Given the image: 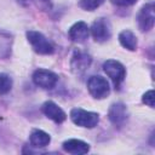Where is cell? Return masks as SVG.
<instances>
[{
    "label": "cell",
    "mask_w": 155,
    "mask_h": 155,
    "mask_svg": "<svg viewBox=\"0 0 155 155\" xmlns=\"http://www.w3.org/2000/svg\"><path fill=\"white\" fill-rule=\"evenodd\" d=\"M27 39L31 45L33 50L39 54H51L54 51L52 42L40 31H35V30L27 31Z\"/></svg>",
    "instance_id": "obj_1"
},
{
    "label": "cell",
    "mask_w": 155,
    "mask_h": 155,
    "mask_svg": "<svg viewBox=\"0 0 155 155\" xmlns=\"http://www.w3.org/2000/svg\"><path fill=\"white\" fill-rule=\"evenodd\" d=\"M70 119L71 121L85 128H93L99 122V115L93 111H87L80 108H74L70 111Z\"/></svg>",
    "instance_id": "obj_2"
},
{
    "label": "cell",
    "mask_w": 155,
    "mask_h": 155,
    "mask_svg": "<svg viewBox=\"0 0 155 155\" xmlns=\"http://www.w3.org/2000/svg\"><path fill=\"white\" fill-rule=\"evenodd\" d=\"M103 70L104 73L110 78V80L113 81L115 88H119L120 85L122 84V81L126 78V69L125 67L114 59H108L103 63Z\"/></svg>",
    "instance_id": "obj_3"
},
{
    "label": "cell",
    "mask_w": 155,
    "mask_h": 155,
    "mask_svg": "<svg viewBox=\"0 0 155 155\" xmlns=\"http://www.w3.org/2000/svg\"><path fill=\"white\" fill-rule=\"evenodd\" d=\"M87 90L96 99H103L110 93L109 82L101 75H93L87 81Z\"/></svg>",
    "instance_id": "obj_4"
},
{
    "label": "cell",
    "mask_w": 155,
    "mask_h": 155,
    "mask_svg": "<svg viewBox=\"0 0 155 155\" xmlns=\"http://www.w3.org/2000/svg\"><path fill=\"white\" fill-rule=\"evenodd\" d=\"M33 81L36 86L41 88L51 90L56 86L58 81V75L47 69H38L33 74Z\"/></svg>",
    "instance_id": "obj_5"
},
{
    "label": "cell",
    "mask_w": 155,
    "mask_h": 155,
    "mask_svg": "<svg viewBox=\"0 0 155 155\" xmlns=\"http://www.w3.org/2000/svg\"><path fill=\"white\" fill-rule=\"evenodd\" d=\"M138 27L142 31H148L154 27L155 22V7L153 2L144 5L137 16Z\"/></svg>",
    "instance_id": "obj_6"
},
{
    "label": "cell",
    "mask_w": 155,
    "mask_h": 155,
    "mask_svg": "<svg viewBox=\"0 0 155 155\" xmlns=\"http://www.w3.org/2000/svg\"><path fill=\"white\" fill-rule=\"evenodd\" d=\"M90 31L96 41H98V42L107 41L111 35L110 23L105 18H98L92 23Z\"/></svg>",
    "instance_id": "obj_7"
},
{
    "label": "cell",
    "mask_w": 155,
    "mask_h": 155,
    "mask_svg": "<svg viewBox=\"0 0 155 155\" xmlns=\"http://www.w3.org/2000/svg\"><path fill=\"white\" fill-rule=\"evenodd\" d=\"M41 111L46 117H48L56 124H62L67 119V114L64 113V110L52 101L45 102L41 107Z\"/></svg>",
    "instance_id": "obj_8"
},
{
    "label": "cell",
    "mask_w": 155,
    "mask_h": 155,
    "mask_svg": "<svg viewBox=\"0 0 155 155\" xmlns=\"http://www.w3.org/2000/svg\"><path fill=\"white\" fill-rule=\"evenodd\" d=\"M108 116H109V120L111 124H114L116 126L122 125L127 119V109H126L125 104H122V103L111 104V107L109 108V111H108Z\"/></svg>",
    "instance_id": "obj_9"
},
{
    "label": "cell",
    "mask_w": 155,
    "mask_h": 155,
    "mask_svg": "<svg viewBox=\"0 0 155 155\" xmlns=\"http://www.w3.org/2000/svg\"><path fill=\"white\" fill-rule=\"evenodd\" d=\"M69 38L74 42H84L90 35V28L85 22H76L69 29Z\"/></svg>",
    "instance_id": "obj_10"
},
{
    "label": "cell",
    "mask_w": 155,
    "mask_h": 155,
    "mask_svg": "<svg viewBox=\"0 0 155 155\" xmlns=\"http://www.w3.org/2000/svg\"><path fill=\"white\" fill-rule=\"evenodd\" d=\"M63 150L69 154L82 155L90 151V144L81 139H68L63 143Z\"/></svg>",
    "instance_id": "obj_11"
},
{
    "label": "cell",
    "mask_w": 155,
    "mask_h": 155,
    "mask_svg": "<svg viewBox=\"0 0 155 155\" xmlns=\"http://www.w3.org/2000/svg\"><path fill=\"white\" fill-rule=\"evenodd\" d=\"M91 64V57L82 52H75L71 58V69L76 74H82Z\"/></svg>",
    "instance_id": "obj_12"
},
{
    "label": "cell",
    "mask_w": 155,
    "mask_h": 155,
    "mask_svg": "<svg viewBox=\"0 0 155 155\" xmlns=\"http://www.w3.org/2000/svg\"><path fill=\"white\" fill-rule=\"evenodd\" d=\"M30 144L35 148H44L46 145L50 144L51 142V137L48 133H46L42 130H33L29 137Z\"/></svg>",
    "instance_id": "obj_13"
},
{
    "label": "cell",
    "mask_w": 155,
    "mask_h": 155,
    "mask_svg": "<svg viewBox=\"0 0 155 155\" xmlns=\"http://www.w3.org/2000/svg\"><path fill=\"white\" fill-rule=\"evenodd\" d=\"M119 41L125 48L130 51H134L137 48V38L131 30H122L119 34Z\"/></svg>",
    "instance_id": "obj_14"
},
{
    "label": "cell",
    "mask_w": 155,
    "mask_h": 155,
    "mask_svg": "<svg viewBox=\"0 0 155 155\" xmlns=\"http://www.w3.org/2000/svg\"><path fill=\"white\" fill-rule=\"evenodd\" d=\"M12 88V79L5 73H0V94H6Z\"/></svg>",
    "instance_id": "obj_15"
},
{
    "label": "cell",
    "mask_w": 155,
    "mask_h": 155,
    "mask_svg": "<svg viewBox=\"0 0 155 155\" xmlns=\"http://www.w3.org/2000/svg\"><path fill=\"white\" fill-rule=\"evenodd\" d=\"M103 2L104 0H80V7L85 11H94Z\"/></svg>",
    "instance_id": "obj_16"
},
{
    "label": "cell",
    "mask_w": 155,
    "mask_h": 155,
    "mask_svg": "<svg viewBox=\"0 0 155 155\" xmlns=\"http://www.w3.org/2000/svg\"><path fill=\"white\" fill-rule=\"evenodd\" d=\"M142 101H143V103H145L147 105H149V107L153 108L154 107V91L150 90V91L145 92L143 94V97H142Z\"/></svg>",
    "instance_id": "obj_17"
},
{
    "label": "cell",
    "mask_w": 155,
    "mask_h": 155,
    "mask_svg": "<svg viewBox=\"0 0 155 155\" xmlns=\"http://www.w3.org/2000/svg\"><path fill=\"white\" fill-rule=\"evenodd\" d=\"M110 1L116 6H131L134 5L138 0H110Z\"/></svg>",
    "instance_id": "obj_18"
},
{
    "label": "cell",
    "mask_w": 155,
    "mask_h": 155,
    "mask_svg": "<svg viewBox=\"0 0 155 155\" xmlns=\"http://www.w3.org/2000/svg\"><path fill=\"white\" fill-rule=\"evenodd\" d=\"M34 2L41 10H47L51 6V1L50 0H34Z\"/></svg>",
    "instance_id": "obj_19"
}]
</instances>
